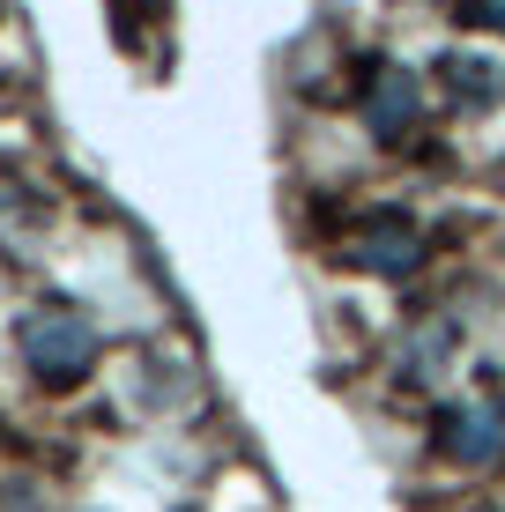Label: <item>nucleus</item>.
Returning <instances> with one entry per match:
<instances>
[{"mask_svg":"<svg viewBox=\"0 0 505 512\" xmlns=\"http://www.w3.org/2000/svg\"><path fill=\"white\" fill-rule=\"evenodd\" d=\"M409 119H416V82L402 75V67H387V75L372 82V127L379 134H402Z\"/></svg>","mask_w":505,"mask_h":512,"instance_id":"nucleus-1","label":"nucleus"},{"mask_svg":"<svg viewBox=\"0 0 505 512\" xmlns=\"http://www.w3.org/2000/svg\"><path fill=\"white\" fill-rule=\"evenodd\" d=\"M498 446H505L498 409H468V416H461V431H454V453H461V461H491Z\"/></svg>","mask_w":505,"mask_h":512,"instance_id":"nucleus-2","label":"nucleus"},{"mask_svg":"<svg viewBox=\"0 0 505 512\" xmlns=\"http://www.w3.org/2000/svg\"><path fill=\"white\" fill-rule=\"evenodd\" d=\"M30 342H38V357H60L52 372H75V364L90 357V334H82L75 320H52V327H38V334H30Z\"/></svg>","mask_w":505,"mask_h":512,"instance_id":"nucleus-3","label":"nucleus"},{"mask_svg":"<svg viewBox=\"0 0 505 512\" xmlns=\"http://www.w3.org/2000/svg\"><path fill=\"white\" fill-rule=\"evenodd\" d=\"M454 90H468V97H491V90H498L491 60H454Z\"/></svg>","mask_w":505,"mask_h":512,"instance_id":"nucleus-4","label":"nucleus"},{"mask_svg":"<svg viewBox=\"0 0 505 512\" xmlns=\"http://www.w3.org/2000/svg\"><path fill=\"white\" fill-rule=\"evenodd\" d=\"M476 15H483V23H498V30H505V0H476Z\"/></svg>","mask_w":505,"mask_h":512,"instance_id":"nucleus-5","label":"nucleus"}]
</instances>
